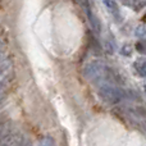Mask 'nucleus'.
Listing matches in <instances>:
<instances>
[{"label":"nucleus","mask_w":146,"mask_h":146,"mask_svg":"<svg viewBox=\"0 0 146 146\" xmlns=\"http://www.w3.org/2000/svg\"><path fill=\"white\" fill-rule=\"evenodd\" d=\"M3 51H4V44H3V40L0 38V60L3 59Z\"/></svg>","instance_id":"2eb2a0df"},{"label":"nucleus","mask_w":146,"mask_h":146,"mask_svg":"<svg viewBox=\"0 0 146 146\" xmlns=\"http://www.w3.org/2000/svg\"><path fill=\"white\" fill-rule=\"evenodd\" d=\"M104 5H105L106 8H108V10L111 13V14L117 15L119 13V9H118V4H117L115 1H110V0H108V1H104Z\"/></svg>","instance_id":"6e6552de"},{"label":"nucleus","mask_w":146,"mask_h":146,"mask_svg":"<svg viewBox=\"0 0 146 146\" xmlns=\"http://www.w3.org/2000/svg\"><path fill=\"white\" fill-rule=\"evenodd\" d=\"M85 13H86V15H87L88 22H90V26L92 27V30L95 31L96 33H100L101 23H100V21H99V18L92 13V10H91V8L88 7V4H85Z\"/></svg>","instance_id":"39448f33"},{"label":"nucleus","mask_w":146,"mask_h":146,"mask_svg":"<svg viewBox=\"0 0 146 146\" xmlns=\"http://www.w3.org/2000/svg\"><path fill=\"white\" fill-rule=\"evenodd\" d=\"M14 74V64L10 58H4L0 60V83H7L12 80Z\"/></svg>","instance_id":"7ed1b4c3"},{"label":"nucleus","mask_w":146,"mask_h":146,"mask_svg":"<svg viewBox=\"0 0 146 146\" xmlns=\"http://www.w3.org/2000/svg\"><path fill=\"white\" fill-rule=\"evenodd\" d=\"M40 146H55V145H54V140L50 136H45L41 139Z\"/></svg>","instance_id":"f8f14e48"},{"label":"nucleus","mask_w":146,"mask_h":146,"mask_svg":"<svg viewBox=\"0 0 146 146\" xmlns=\"http://www.w3.org/2000/svg\"><path fill=\"white\" fill-rule=\"evenodd\" d=\"M122 54H123V55H131L132 54V48L126 45L123 49H122Z\"/></svg>","instance_id":"4468645a"},{"label":"nucleus","mask_w":146,"mask_h":146,"mask_svg":"<svg viewBox=\"0 0 146 146\" xmlns=\"http://www.w3.org/2000/svg\"><path fill=\"white\" fill-rule=\"evenodd\" d=\"M5 92H7V87H5V83H0V104H1L3 99H4Z\"/></svg>","instance_id":"ddd939ff"},{"label":"nucleus","mask_w":146,"mask_h":146,"mask_svg":"<svg viewBox=\"0 0 146 146\" xmlns=\"http://www.w3.org/2000/svg\"><path fill=\"white\" fill-rule=\"evenodd\" d=\"M13 122L8 118H0V140L12 132Z\"/></svg>","instance_id":"423d86ee"},{"label":"nucleus","mask_w":146,"mask_h":146,"mask_svg":"<svg viewBox=\"0 0 146 146\" xmlns=\"http://www.w3.org/2000/svg\"><path fill=\"white\" fill-rule=\"evenodd\" d=\"M98 95L106 104H119L128 98V94L126 91H123L122 88L113 85L99 86Z\"/></svg>","instance_id":"f03ea898"},{"label":"nucleus","mask_w":146,"mask_h":146,"mask_svg":"<svg viewBox=\"0 0 146 146\" xmlns=\"http://www.w3.org/2000/svg\"><path fill=\"white\" fill-rule=\"evenodd\" d=\"M133 67H135V71L137 72V74L146 78V59L145 58L137 59V60L135 62Z\"/></svg>","instance_id":"0eeeda50"},{"label":"nucleus","mask_w":146,"mask_h":146,"mask_svg":"<svg viewBox=\"0 0 146 146\" xmlns=\"http://www.w3.org/2000/svg\"><path fill=\"white\" fill-rule=\"evenodd\" d=\"M136 36L146 41V26H139L136 28Z\"/></svg>","instance_id":"9d476101"},{"label":"nucleus","mask_w":146,"mask_h":146,"mask_svg":"<svg viewBox=\"0 0 146 146\" xmlns=\"http://www.w3.org/2000/svg\"><path fill=\"white\" fill-rule=\"evenodd\" d=\"M25 137L21 132H10L0 140V146H21Z\"/></svg>","instance_id":"20e7f679"},{"label":"nucleus","mask_w":146,"mask_h":146,"mask_svg":"<svg viewBox=\"0 0 146 146\" xmlns=\"http://www.w3.org/2000/svg\"><path fill=\"white\" fill-rule=\"evenodd\" d=\"M83 76L85 78L92 81L94 83L103 85H113L115 86L117 76L113 69H110L103 60H91L83 68Z\"/></svg>","instance_id":"f257e3e1"},{"label":"nucleus","mask_w":146,"mask_h":146,"mask_svg":"<svg viewBox=\"0 0 146 146\" xmlns=\"http://www.w3.org/2000/svg\"><path fill=\"white\" fill-rule=\"evenodd\" d=\"M136 49H137V51H139V53H141V54H144V55H146V41L145 40L137 41Z\"/></svg>","instance_id":"9b49d317"},{"label":"nucleus","mask_w":146,"mask_h":146,"mask_svg":"<svg viewBox=\"0 0 146 146\" xmlns=\"http://www.w3.org/2000/svg\"><path fill=\"white\" fill-rule=\"evenodd\" d=\"M123 4H124V5H127V7H131L132 9H135L136 12H139V10L141 9V8L146 7V1H128V3L124 1Z\"/></svg>","instance_id":"1a4fd4ad"},{"label":"nucleus","mask_w":146,"mask_h":146,"mask_svg":"<svg viewBox=\"0 0 146 146\" xmlns=\"http://www.w3.org/2000/svg\"><path fill=\"white\" fill-rule=\"evenodd\" d=\"M144 21L146 22V12H145V14H144Z\"/></svg>","instance_id":"dca6fc26"}]
</instances>
